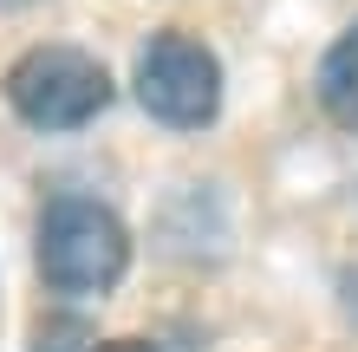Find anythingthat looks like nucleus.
<instances>
[{"label":"nucleus","mask_w":358,"mask_h":352,"mask_svg":"<svg viewBox=\"0 0 358 352\" xmlns=\"http://www.w3.org/2000/svg\"><path fill=\"white\" fill-rule=\"evenodd\" d=\"M131 267V235H124L117 209H104L92 196H52L39 209V274L52 294L92 300L111 294Z\"/></svg>","instance_id":"obj_1"},{"label":"nucleus","mask_w":358,"mask_h":352,"mask_svg":"<svg viewBox=\"0 0 358 352\" xmlns=\"http://www.w3.org/2000/svg\"><path fill=\"white\" fill-rule=\"evenodd\" d=\"M111 98H117L111 72H104L92 52H78V46H33V52H20L13 72H7V105L20 111V124H33V131H78V124H92Z\"/></svg>","instance_id":"obj_2"},{"label":"nucleus","mask_w":358,"mask_h":352,"mask_svg":"<svg viewBox=\"0 0 358 352\" xmlns=\"http://www.w3.org/2000/svg\"><path fill=\"white\" fill-rule=\"evenodd\" d=\"M137 105L170 131H202L222 105V66L196 33H150L137 52Z\"/></svg>","instance_id":"obj_3"},{"label":"nucleus","mask_w":358,"mask_h":352,"mask_svg":"<svg viewBox=\"0 0 358 352\" xmlns=\"http://www.w3.org/2000/svg\"><path fill=\"white\" fill-rule=\"evenodd\" d=\"M320 111L332 118V124H345V131H358V20L326 46V59H320Z\"/></svg>","instance_id":"obj_4"},{"label":"nucleus","mask_w":358,"mask_h":352,"mask_svg":"<svg viewBox=\"0 0 358 352\" xmlns=\"http://www.w3.org/2000/svg\"><path fill=\"white\" fill-rule=\"evenodd\" d=\"M92 352H157V346L150 339H98Z\"/></svg>","instance_id":"obj_5"},{"label":"nucleus","mask_w":358,"mask_h":352,"mask_svg":"<svg viewBox=\"0 0 358 352\" xmlns=\"http://www.w3.org/2000/svg\"><path fill=\"white\" fill-rule=\"evenodd\" d=\"M345 307L358 314V267H352V281H345Z\"/></svg>","instance_id":"obj_6"},{"label":"nucleus","mask_w":358,"mask_h":352,"mask_svg":"<svg viewBox=\"0 0 358 352\" xmlns=\"http://www.w3.org/2000/svg\"><path fill=\"white\" fill-rule=\"evenodd\" d=\"M13 7H33V0H0V13H13Z\"/></svg>","instance_id":"obj_7"}]
</instances>
